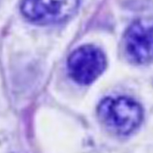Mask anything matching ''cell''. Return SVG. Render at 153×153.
<instances>
[{
	"label": "cell",
	"instance_id": "obj_4",
	"mask_svg": "<svg viewBox=\"0 0 153 153\" xmlns=\"http://www.w3.org/2000/svg\"><path fill=\"white\" fill-rule=\"evenodd\" d=\"M128 60L136 64L153 61V21L138 19L127 30L123 39Z\"/></svg>",
	"mask_w": 153,
	"mask_h": 153
},
{
	"label": "cell",
	"instance_id": "obj_3",
	"mask_svg": "<svg viewBox=\"0 0 153 153\" xmlns=\"http://www.w3.org/2000/svg\"><path fill=\"white\" fill-rule=\"evenodd\" d=\"M80 1H24L20 5L22 15L38 25L59 24L72 18Z\"/></svg>",
	"mask_w": 153,
	"mask_h": 153
},
{
	"label": "cell",
	"instance_id": "obj_2",
	"mask_svg": "<svg viewBox=\"0 0 153 153\" xmlns=\"http://www.w3.org/2000/svg\"><path fill=\"white\" fill-rule=\"evenodd\" d=\"M104 51L94 45H82L74 50L67 60L68 74L80 85H89L106 68Z\"/></svg>",
	"mask_w": 153,
	"mask_h": 153
},
{
	"label": "cell",
	"instance_id": "obj_1",
	"mask_svg": "<svg viewBox=\"0 0 153 153\" xmlns=\"http://www.w3.org/2000/svg\"><path fill=\"white\" fill-rule=\"evenodd\" d=\"M97 117L107 130L125 136L138 128L143 119L140 105L127 96H108L97 106Z\"/></svg>",
	"mask_w": 153,
	"mask_h": 153
}]
</instances>
